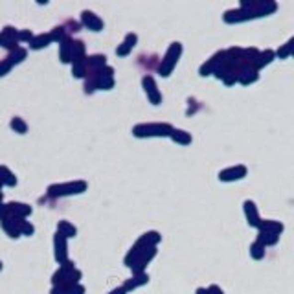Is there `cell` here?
I'll list each match as a JSON object with an SVG mask.
<instances>
[{
	"instance_id": "obj_1",
	"label": "cell",
	"mask_w": 294,
	"mask_h": 294,
	"mask_svg": "<svg viewBox=\"0 0 294 294\" xmlns=\"http://www.w3.org/2000/svg\"><path fill=\"white\" fill-rule=\"evenodd\" d=\"M278 11V4L274 0H259L256 7H237V9H228L222 15V20L226 24H237V22H246L252 18H261L267 15Z\"/></svg>"
},
{
	"instance_id": "obj_2",
	"label": "cell",
	"mask_w": 294,
	"mask_h": 294,
	"mask_svg": "<svg viewBox=\"0 0 294 294\" xmlns=\"http://www.w3.org/2000/svg\"><path fill=\"white\" fill-rule=\"evenodd\" d=\"M160 241H162V235H160V232H156V230H149V232L142 234L138 239H136V243L129 248V252L125 254V258H123V265L129 267V269H132V265L138 261L140 254L144 252V250H147V248L158 246Z\"/></svg>"
},
{
	"instance_id": "obj_3",
	"label": "cell",
	"mask_w": 294,
	"mask_h": 294,
	"mask_svg": "<svg viewBox=\"0 0 294 294\" xmlns=\"http://www.w3.org/2000/svg\"><path fill=\"white\" fill-rule=\"evenodd\" d=\"M81 270L76 269V265L74 261H66V263L59 265V269L54 272V276H52V285L54 287H72V285H78L81 283Z\"/></svg>"
},
{
	"instance_id": "obj_4",
	"label": "cell",
	"mask_w": 294,
	"mask_h": 294,
	"mask_svg": "<svg viewBox=\"0 0 294 294\" xmlns=\"http://www.w3.org/2000/svg\"><path fill=\"white\" fill-rule=\"evenodd\" d=\"M175 127L169 123H138L132 127V136L136 138H162L171 136Z\"/></svg>"
},
{
	"instance_id": "obj_5",
	"label": "cell",
	"mask_w": 294,
	"mask_h": 294,
	"mask_svg": "<svg viewBox=\"0 0 294 294\" xmlns=\"http://www.w3.org/2000/svg\"><path fill=\"white\" fill-rule=\"evenodd\" d=\"M180 55H182V44L177 41L171 42L166 55H164L162 63L158 66V74H160L162 78H168L169 74L173 72L175 66H177V63H179V59H180Z\"/></svg>"
},
{
	"instance_id": "obj_6",
	"label": "cell",
	"mask_w": 294,
	"mask_h": 294,
	"mask_svg": "<svg viewBox=\"0 0 294 294\" xmlns=\"http://www.w3.org/2000/svg\"><path fill=\"white\" fill-rule=\"evenodd\" d=\"M89 184L85 180H74L68 184H52L48 186V197H68V195H79L87 192Z\"/></svg>"
},
{
	"instance_id": "obj_7",
	"label": "cell",
	"mask_w": 294,
	"mask_h": 294,
	"mask_svg": "<svg viewBox=\"0 0 294 294\" xmlns=\"http://www.w3.org/2000/svg\"><path fill=\"white\" fill-rule=\"evenodd\" d=\"M96 76L98 90H110L114 89V68L112 66H103L98 72H89Z\"/></svg>"
},
{
	"instance_id": "obj_8",
	"label": "cell",
	"mask_w": 294,
	"mask_h": 294,
	"mask_svg": "<svg viewBox=\"0 0 294 294\" xmlns=\"http://www.w3.org/2000/svg\"><path fill=\"white\" fill-rule=\"evenodd\" d=\"M54 258L59 265L68 261V239L59 232H55L54 235Z\"/></svg>"
},
{
	"instance_id": "obj_9",
	"label": "cell",
	"mask_w": 294,
	"mask_h": 294,
	"mask_svg": "<svg viewBox=\"0 0 294 294\" xmlns=\"http://www.w3.org/2000/svg\"><path fill=\"white\" fill-rule=\"evenodd\" d=\"M142 87H144L145 96L151 101V105H160L162 103V94H160V90L156 87V81L153 79V76H144Z\"/></svg>"
},
{
	"instance_id": "obj_10",
	"label": "cell",
	"mask_w": 294,
	"mask_h": 294,
	"mask_svg": "<svg viewBox=\"0 0 294 294\" xmlns=\"http://www.w3.org/2000/svg\"><path fill=\"white\" fill-rule=\"evenodd\" d=\"M248 175V169L243 164H237V166H232V168H226L219 171V180L221 182H235V180L245 179Z\"/></svg>"
},
{
	"instance_id": "obj_11",
	"label": "cell",
	"mask_w": 294,
	"mask_h": 294,
	"mask_svg": "<svg viewBox=\"0 0 294 294\" xmlns=\"http://www.w3.org/2000/svg\"><path fill=\"white\" fill-rule=\"evenodd\" d=\"M0 46L7 48L9 52L18 48V30H15L13 26H6L0 31Z\"/></svg>"
},
{
	"instance_id": "obj_12",
	"label": "cell",
	"mask_w": 294,
	"mask_h": 294,
	"mask_svg": "<svg viewBox=\"0 0 294 294\" xmlns=\"http://www.w3.org/2000/svg\"><path fill=\"white\" fill-rule=\"evenodd\" d=\"M156 252H158V246H153V248H147V250H144V252L140 254L138 261L132 265L131 272L132 274H142V272H145V269H147V265L155 259Z\"/></svg>"
},
{
	"instance_id": "obj_13",
	"label": "cell",
	"mask_w": 294,
	"mask_h": 294,
	"mask_svg": "<svg viewBox=\"0 0 294 294\" xmlns=\"http://www.w3.org/2000/svg\"><path fill=\"white\" fill-rule=\"evenodd\" d=\"M243 211H245V217H246V222H248V226H252V228H259V224H261V217H259V211H258V206L254 200H245L243 202Z\"/></svg>"
},
{
	"instance_id": "obj_14",
	"label": "cell",
	"mask_w": 294,
	"mask_h": 294,
	"mask_svg": "<svg viewBox=\"0 0 294 294\" xmlns=\"http://www.w3.org/2000/svg\"><path fill=\"white\" fill-rule=\"evenodd\" d=\"M81 24H83L85 28H89L90 31H101L105 22H103L101 18L98 17L94 11L85 9V11H81Z\"/></svg>"
},
{
	"instance_id": "obj_15",
	"label": "cell",
	"mask_w": 294,
	"mask_h": 294,
	"mask_svg": "<svg viewBox=\"0 0 294 294\" xmlns=\"http://www.w3.org/2000/svg\"><path fill=\"white\" fill-rule=\"evenodd\" d=\"M0 226L2 230L6 232L7 237H11V239H18L20 237V230H18V217H6V219H2L0 221Z\"/></svg>"
},
{
	"instance_id": "obj_16",
	"label": "cell",
	"mask_w": 294,
	"mask_h": 294,
	"mask_svg": "<svg viewBox=\"0 0 294 294\" xmlns=\"http://www.w3.org/2000/svg\"><path fill=\"white\" fill-rule=\"evenodd\" d=\"M136 42H138V35H136V33H127L123 42L116 48V55H118V57H127V55L132 52V48L136 46Z\"/></svg>"
},
{
	"instance_id": "obj_17",
	"label": "cell",
	"mask_w": 294,
	"mask_h": 294,
	"mask_svg": "<svg viewBox=\"0 0 294 294\" xmlns=\"http://www.w3.org/2000/svg\"><path fill=\"white\" fill-rule=\"evenodd\" d=\"M147 283H149V274H147V272L132 274V276L123 283V289H125L127 293H131V291H134V289H138V287H144Z\"/></svg>"
},
{
	"instance_id": "obj_18",
	"label": "cell",
	"mask_w": 294,
	"mask_h": 294,
	"mask_svg": "<svg viewBox=\"0 0 294 294\" xmlns=\"http://www.w3.org/2000/svg\"><path fill=\"white\" fill-rule=\"evenodd\" d=\"M259 232H267V234H274V235H280L285 230L283 226V222L280 221H274V219H263L261 224H259Z\"/></svg>"
},
{
	"instance_id": "obj_19",
	"label": "cell",
	"mask_w": 294,
	"mask_h": 294,
	"mask_svg": "<svg viewBox=\"0 0 294 294\" xmlns=\"http://www.w3.org/2000/svg\"><path fill=\"white\" fill-rule=\"evenodd\" d=\"M259 79V72L254 68V66H246V68H243L239 72V76H237V83H241V85H252V83H256Z\"/></svg>"
},
{
	"instance_id": "obj_20",
	"label": "cell",
	"mask_w": 294,
	"mask_h": 294,
	"mask_svg": "<svg viewBox=\"0 0 294 294\" xmlns=\"http://www.w3.org/2000/svg\"><path fill=\"white\" fill-rule=\"evenodd\" d=\"M72 44L74 39H70V37H66L65 41L59 42V59L63 65L72 63Z\"/></svg>"
},
{
	"instance_id": "obj_21",
	"label": "cell",
	"mask_w": 294,
	"mask_h": 294,
	"mask_svg": "<svg viewBox=\"0 0 294 294\" xmlns=\"http://www.w3.org/2000/svg\"><path fill=\"white\" fill-rule=\"evenodd\" d=\"M9 213L13 217H18V219H26V217L31 215V206L28 204H22V202H9Z\"/></svg>"
},
{
	"instance_id": "obj_22",
	"label": "cell",
	"mask_w": 294,
	"mask_h": 294,
	"mask_svg": "<svg viewBox=\"0 0 294 294\" xmlns=\"http://www.w3.org/2000/svg\"><path fill=\"white\" fill-rule=\"evenodd\" d=\"M87 66H89V72H98L101 70L103 66H107V57L103 54H94L87 57Z\"/></svg>"
},
{
	"instance_id": "obj_23",
	"label": "cell",
	"mask_w": 294,
	"mask_h": 294,
	"mask_svg": "<svg viewBox=\"0 0 294 294\" xmlns=\"http://www.w3.org/2000/svg\"><path fill=\"white\" fill-rule=\"evenodd\" d=\"M169 138L179 145H190L193 142L192 134H190L188 131H184V129H173V132H171V136H169Z\"/></svg>"
},
{
	"instance_id": "obj_24",
	"label": "cell",
	"mask_w": 294,
	"mask_h": 294,
	"mask_svg": "<svg viewBox=\"0 0 294 294\" xmlns=\"http://www.w3.org/2000/svg\"><path fill=\"white\" fill-rule=\"evenodd\" d=\"M72 76L76 79H87L89 76V66H87V59H79L72 63Z\"/></svg>"
},
{
	"instance_id": "obj_25",
	"label": "cell",
	"mask_w": 294,
	"mask_h": 294,
	"mask_svg": "<svg viewBox=\"0 0 294 294\" xmlns=\"http://www.w3.org/2000/svg\"><path fill=\"white\" fill-rule=\"evenodd\" d=\"M57 232H59L61 235H65L66 239H74V237L78 235V228L74 226L72 222H68V221L57 222Z\"/></svg>"
},
{
	"instance_id": "obj_26",
	"label": "cell",
	"mask_w": 294,
	"mask_h": 294,
	"mask_svg": "<svg viewBox=\"0 0 294 294\" xmlns=\"http://www.w3.org/2000/svg\"><path fill=\"white\" fill-rule=\"evenodd\" d=\"M274 59H276V52H274V50H263V52L259 54V57H258V63H256V70L259 72L261 68L269 66Z\"/></svg>"
},
{
	"instance_id": "obj_27",
	"label": "cell",
	"mask_w": 294,
	"mask_h": 294,
	"mask_svg": "<svg viewBox=\"0 0 294 294\" xmlns=\"http://www.w3.org/2000/svg\"><path fill=\"white\" fill-rule=\"evenodd\" d=\"M52 37H50V33H41V35H35L33 39H31L30 42V48L31 50H42L46 48L48 44H52Z\"/></svg>"
},
{
	"instance_id": "obj_28",
	"label": "cell",
	"mask_w": 294,
	"mask_h": 294,
	"mask_svg": "<svg viewBox=\"0 0 294 294\" xmlns=\"http://www.w3.org/2000/svg\"><path fill=\"white\" fill-rule=\"evenodd\" d=\"M0 180H2L4 186H9V188L17 186V177H15V173L9 171L6 166H0Z\"/></svg>"
},
{
	"instance_id": "obj_29",
	"label": "cell",
	"mask_w": 294,
	"mask_h": 294,
	"mask_svg": "<svg viewBox=\"0 0 294 294\" xmlns=\"http://www.w3.org/2000/svg\"><path fill=\"white\" fill-rule=\"evenodd\" d=\"M26 57H28V52H26V48L18 46V48H15V50H11V52H9V55H7L6 59L9 61L13 66H15V65H20V63H22Z\"/></svg>"
},
{
	"instance_id": "obj_30",
	"label": "cell",
	"mask_w": 294,
	"mask_h": 294,
	"mask_svg": "<svg viewBox=\"0 0 294 294\" xmlns=\"http://www.w3.org/2000/svg\"><path fill=\"white\" fill-rule=\"evenodd\" d=\"M293 54H294V37H291L285 44H282V46L278 48L276 57L278 59H287L289 55H293Z\"/></svg>"
},
{
	"instance_id": "obj_31",
	"label": "cell",
	"mask_w": 294,
	"mask_h": 294,
	"mask_svg": "<svg viewBox=\"0 0 294 294\" xmlns=\"http://www.w3.org/2000/svg\"><path fill=\"white\" fill-rule=\"evenodd\" d=\"M265 248H269V246H274L280 243V235H274V234H267V232H259L258 234V239Z\"/></svg>"
},
{
	"instance_id": "obj_32",
	"label": "cell",
	"mask_w": 294,
	"mask_h": 294,
	"mask_svg": "<svg viewBox=\"0 0 294 294\" xmlns=\"http://www.w3.org/2000/svg\"><path fill=\"white\" fill-rule=\"evenodd\" d=\"M265 256H267V248H265L259 241H254L252 245H250V258H252L254 261H261Z\"/></svg>"
},
{
	"instance_id": "obj_33",
	"label": "cell",
	"mask_w": 294,
	"mask_h": 294,
	"mask_svg": "<svg viewBox=\"0 0 294 294\" xmlns=\"http://www.w3.org/2000/svg\"><path fill=\"white\" fill-rule=\"evenodd\" d=\"M9 127H11L15 132H18V134H26V132H28V123H26L22 118H18V116L11 118V121H9Z\"/></svg>"
},
{
	"instance_id": "obj_34",
	"label": "cell",
	"mask_w": 294,
	"mask_h": 294,
	"mask_svg": "<svg viewBox=\"0 0 294 294\" xmlns=\"http://www.w3.org/2000/svg\"><path fill=\"white\" fill-rule=\"evenodd\" d=\"M18 230H20V235H26V237H31L35 234V226L26 219H18Z\"/></svg>"
},
{
	"instance_id": "obj_35",
	"label": "cell",
	"mask_w": 294,
	"mask_h": 294,
	"mask_svg": "<svg viewBox=\"0 0 294 294\" xmlns=\"http://www.w3.org/2000/svg\"><path fill=\"white\" fill-rule=\"evenodd\" d=\"M50 37H52L54 42H63L68 37V31H66L65 26H55L54 30L50 31Z\"/></svg>"
},
{
	"instance_id": "obj_36",
	"label": "cell",
	"mask_w": 294,
	"mask_h": 294,
	"mask_svg": "<svg viewBox=\"0 0 294 294\" xmlns=\"http://www.w3.org/2000/svg\"><path fill=\"white\" fill-rule=\"evenodd\" d=\"M13 65L9 63L7 59H2L0 61V78H4V76H7V74L11 72Z\"/></svg>"
},
{
	"instance_id": "obj_37",
	"label": "cell",
	"mask_w": 294,
	"mask_h": 294,
	"mask_svg": "<svg viewBox=\"0 0 294 294\" xmlns=\"http://www.w3.org/2000/svg\"><path fill=\"white\" fill-rule=\"evenodd\" d=\"M33 37L35 35H33L30 30H18V42H28V44H30Z\"/></svg>"
},
{
	"instance_id": "obj_38",
	"label": "cell",
	"mask_w": 294,
	"mask_h": 294,
	"mask_svg": "<svg viewBox=\"0 0 294 294\" xmlns=\"http://www.w3.org/2000/svg\"><path fill=\"white\" fill-rule=\"evenodd\" d=\"M66 294H85V287L81 283L72 285V287H66Z\"/></svg>"
},
{
	"instance_id": "obj_39",
	"label": "cell",
	"mask_w": 294,
	"mask_h": 294,
	"mask_svg": "<svg viewBox=\"0 0 294 294\" xmlns=\"http://www.w3.org/2000/svg\"><path fill=\"white\" fill-rule=\"evenodd\" d=\"M208 291H210V294H226L221 287H219V285H210Z\"/></svg>"
},
{
	"instance_id": "obj_40",
	"label": "cell",
	"mask_w": 294,
	"mask_h": 294,
	"mask_svg": "<svg viewBox=\"0 0 294 294\" xmlns=\"http://www.w3.org/2000/svg\"><path fill=\"white\" fill-rule=\"evenodd\" d=\"M65 28H70L68 31H79V24L78 22H74V20H68L65 24Z\"/></svg>"
},
{
	"instance_id": "obj_41",
	"label": "cell",
	"mask_w": 294,
	"mask_h": 294,
	"mask_svg": "<svg viewBox=\"0 0 294 294\" xmlns=\"http://www.w3.org/2000/svg\"><path fill=\"white\" fill-rule=\"evenodd\" d=\"M107 294H129V293H127L125 289H123V285H120V287L112 289V291H110V293H107Z\"/></svg>"
},
{
	"instance_id": "obj_42",
	"label": "cell",
	"mask_w": 294,
	"mask_h": 294,
	"mask_svg": "<svg viewBox=\"0 0 294 294\" xmlns=\"http://www.w3.org/2000/svg\"><path fill=\"white\" fill-rule=\"evenodd\" d=\"M50 294H66V287H52Z\"/></svg>"
},
{
	"instance_id": "obj_43",
	"label": "cell",
	"mask_w": 294,
	"mask_h": 294,
	"mask_svg": "<svg viewBox=\"0 0 294 294\" xmlns=\"http://www.w3.org/2000/svg\"><path fill=\"white\" fill-rule=\"evenodd\" d=\"M195 294H210V291H208V287H198L197 291H195Z\"/></svg>"
},
{
	"instance_id": "obj_44",
	"label": "cell",
	"mask_w": 294,
	"mask_h": 294,
	"mask_svg": "<svg viewBox=\"0 0 294 294\" xmlns=\"http://www.w3.org/2000/svg\"><path fill=\"white\" fill-rule=\"evenodd\" d=\"M2 267H4V265H2V261H0V272H2Z\"/></svg>"
},
{
	"instance_id": "obj_45",
	"label": "cell",
	"mask_w": 294,
	"mask_h": 294,
	"mask_svg": "<svg viewBox=\"0 0 294 294\" xmlns=\"http://www.w3.org/2000/svg\"><path fill=\"white\" fill-rule=\"evenodd\" d=\"M293 57H294V54H293Z\"/></svg>"
}]
</instances>
